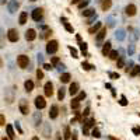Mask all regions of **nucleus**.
<instances>
[{
  "mask_svg": "<svg viewBox=\"0 0 140 140\" xmlns=\"http://www.w3.org/2000/svg\"><path fill=\"white\" fill-rule=\"evenodd\" d=\"M17 64H18V67H21V69H27L28 64H30V58H28L27 55L17 56Z\"/></svg>",
  "mask_w": 140,
  "mask_h": 140,
  "instance_id": "nucleus-1",
  "label": "nucleus"
},
{
  "mask_svg": "<svg viewBox=\"0 0 140 140\" xmlns=\"http://www.w3.org/2000/svg\"><path fill=\"white\" fill-rule=\"evenodd\" d=\"M105 35H107V28H101L97 32V37H95V42H97V46H102V42L105 39Z\"/></svg>",
  "mask_w": 140,
  "mask_h": 140,
  "instance_id": "nucleus-2",
  "label": "nucleus"
},
{
  "mask_svg": "<svg viewBox=\"0 0 140 140\" xmlns=\"http://www.w3.org/2000/svg\"><path fill=\"white\" fill-rule=\"evenodd\" d=\"M58 51V41H49L46 45V53L48 55H53Z\"/></svg>",
  "mask_w": 140,
  "mask_h": 140,
  "instance_id": "nucleus-3",
  "label": "nucleus"
},
{
  "mask_svg": "<svg viewBox=\"0 0 140 140\" xmlns=\"http://www.w3.org/2000/svg\"><path fill=\"white\" fill-rule=\"evenodd\" d=\"M18 108H20V112L22 113V115H28V112H30V105H28L27 100H20L18 102Z\"/></svg>",
  "mask_w": 140,
  "mask_h": 140,
  "instance_id": "nucleus-4",
  "label": "nucleus"
},
{
  "mask_svg": "<svg viewBox=\"0 0 140 140\" xmlns=\"http://www.w3.org/2000/svg\"><path fill=\"white\" fill-rule=\"evenodd\" d=\"M7 39H9L10 42H17V41H18V32H17L15 28H10V30L7 31Z\"/></svg>",
  "mask_w": 140,
  "mask_h": 140,
  "instance_id": "nucleus-5",
  "label": "nucleus"
},
{
  "mask_svg": "<svg viewBox=\"0 0 140 140\" xmlns=\"http://www.w3.org/2000/svg\"><path fill=\"white\" fill-rule=\"evenodd\" d=\"M45 107H46L45 98H43L42 95H38V97H35V108L39 111V109H43Z\"/></svg>",
  "mask_w": 140,
  "mask_h": 140,
  "instance_id": "nucleus-6",
  "label": "nucleus"
},
{
  "mask_svg": "<svg viewBox=\"0 0 140 140\" xmlns=\"http://www.w3.org/2000/svg\"><path fill=\"white\" fill-rule=\"evenodd\" d=\"M7 9H9V13H15L17 9H18V2L17 0H10L9 3H7Z\"/></svg>",
  "mask_w": 140,
  "mask_h": 140,
  "instance_id": "nucleus-7",
  "label": "nucleus"
},
{
  "mask_svg": "<svg viewBox=\"0 0 140 140\" xmlns=\"http://www.w3.org/2000/svg\"><path fill=\"white\" fill-rule=\"evenodd\" d=\"M37 38V31L34 30V28H30V30H27V32H25V39L27 41H34Z\"/></svg>",
  "mask_w": 140,
  "mask_h": 140,
  "instance_id": "nucleus-8",
  "label": "nucleus"
},
{
  "mask_svg": "<svg viewBox=\"0 0 140 140\" xmlns=\"http://www.w3.org/2000/svg\"><path fill=\"white\" fill-rule=\"evenodd\" d=\"M42 15H43L42 9H34V11H32V20L34 21H39V20L42 18Z\"/></svg>",
  "mask_w": 140,
  "mask_h": 140,
  "instance_id": "nucleus-9",
  "label": "nucleus"
},
{
  "mask_svg": "<svg viewBox=\"0 0 140 140\" xmlns=\"http://www.w3.org/2000/svg\"><path fill=\"white\" fill-rule=\"evenodd\" d=\"M43 90H45V95H46V97H52V95H53V84H52L51 81L46 83L45 87H43Z\"/></svg>",
  "mask_w": 140,
  "mask_h": 140,
  "instance_id": "nucleus-10",
  "label": "nucleus"
},
{
  "mask_svg": "<svg viewBox=\"0 0 140 140\" xmlns=\"http://www.w3.org/2000/svg\"><path fill=\"white\" fill-rule=\"evenodd\" d=\"M58 115H59L58 105H52L51 109H49V118H51V119H56V118H58Z\"/></svg>",
  "mask_w": 140,
  "mask_h": 140,
  "instance_id": "nucleus-11",
  "label": "nucleus"
},
{
  "mask_svg": "<svg viewBox=\"0 0 140 140\" xmlns=\"http://www.w3.org/2000/svg\"><path fill=\"white\" fill-rule=\"evenodd\" d=\"M125 11H126V14H128L129 17H133V15L136 14L137 9H136V6H134V4H128V6H126V9H125Z\"/></svg>",
  "mask_w": 140,
  "mask_h": 140,
  "instance_id": "nucleus-12",
  "label": "nucleus"
},
{
  "mask_svg": "<svg viewBox=\"0 0 140 140\" xmlns=\"http://www.w3.org/2000/svg\"><path fill=\"white\" fill-rule=\"evenodd\" d=\"M115 38L118 41H123L126 38V32H125V30H122V28H119V30H116L115 31Z\"/></svg>",
  "mask_w": 140,
  "mask_h": 140,
  "instance_id": "nucleus-13",
  "label": "nucleus"
},
{
  "mask_svg": "<svg viewBox=\"0 0 140 140\" xmlns=\"http://www.w3.org/2000/svg\"><path fill=\"white\" fill-rule=\"evenodd\" d=\"M112 43H111V41H107L105 43H102V55L104 56H108V53L111 52V48H112Z\"/></svg>",
  "mask_w": 140,
  "mask_h": 140,
  "instance_id": "nucleus-14",
  "label": "nucleus"
},
{
  "mask_svg": "<svg viewBox=\"0 0 140 140\" xmlns=\"http://www.w3.org/2000/svg\"><path fill=\"white\" fill-rule=\"evenodd\" d=\"M77 92H79V83H72L69 87V94L73 97V95H76Z\"/></svg>",
  "mask_w": 140,
  "mask_h": 140,
  "instance_id": "nucleus-15",
  "label": "nucleus"
},
{
  "mask_svg": "<svg viewBox=\"0 0 140 140\" xmlns=\"http://www.w3.org/2000/svg\"><path fill=\"white\" fill-rule=\"evenodd\" d=\"M6 130H7V137L10 140H14L15 139V133H14V129H13L11 125H6Z\"/></svg>",
  "mask_w": 140,
  "mask_h": 140,
  "instance_id": "nucleus-16",
  "label": "nucleus"
},
{
  "mask_svg": "<svg viewBox=\"0 0 140 140\" xmlns=\"http://www.w3.org/2000/svg\"><path fill=\"white\" fill-rule=\"evenodd\" d=\"M101 27H102V22H101V21H97V22H95V24L88 30V32H90V34H97L98 30H100Z\"/></svg>",
  "mask_w": 140,
  "mask_h": 140,
  "instance_id": "nucleus-17",
  "label": "nucleus"
},
{
  "mask_svg": "<svg viewBox=\"0 0 140 140\" xmlns=\"http://www.w3.org/2000/svg\"><path fill=\"white\" fill-rule=\"evenodd\" d=\"M24 88H25V91H27V92L32 91V90H34V81H32V80H25Z\"/></svg>",
  "mask_w": 140,
  "mask_h": 140,
  "instance_id": "nucleus-18",
  "label": "nucleus"
},
{
  "mask_svg": "<svg viewBox=\"0 0 140 140\" xmlns=\"http://www.w3.org/2000/svg\"><path fill=\"white\" fill-rule=\"evenodd\" d=\"M111 6H112V0H102V3H101V9H102L104 11L109 10Z\"/></svg>",
  "mask_w": 140,
  "mask_h": 140,
  "instance_id": "nucleus-19",
  "label": "nucleus"
},
{
  "mask_svg": "<svg viewBox=\"0 0 140 140\" xmlns=\"http://www.w3.org/2000/svg\"><path fill=\"white\" fill-rule=\"evenodd\" d=\"M42 122V115H41V112H35V115H34V125L38 126Z\"/></svg>",
  "mask_w": 140,
  "mask_h": 140,
  "instance_id": "nucleus-20",
  "label": "nucleus"
},
{
  "mask_svg": "<svg viewBox=\"0 0 140 140\" xmlns=\"http://www.w3.org/2000/svg\"><path fill=\"white\" fill-rule=\"evenodd\" d=\"M27 18H28V14L25 11H22L21 14H20V18H18V22H20V25H24L25 22H27Z\"/></svg>",
  "mask_w": 140,
  "mask_h": 140,
  "instance_id": "nucleus-21",
  "label": "nucleus"
},
{
  "mask_svg": "<svg viewBox=\"0 0 140 140\" xmlns=\"http://www.w3.org/2000/svg\"><path fill=\"white\" fill-rule=\"evenodd\" d=\"M70 107H72V109L77 111L80 108V101L77 100V98H73V100H72V104H70Z\"/></svg>",
  "mask_w": 140,
  "mask_h": 140,
  "instance_id": "nucleus-22",
  "label": "nucleus"
},
{
  "mask_svg": "<svg viewBox=\"0 0 140 140\" xmlns=\"http://www.w3.org/2000/svg\"><path fill=\"white\" fill-rule=\"evenodd\" d=\"M64 95H66V88H64V87H60V88H59V91H58V100L59 101H63Z\"/></svg>",
  "mask_w": 140,
  "mask_h": 140,
  "instance_id": "nucleus-23",
  "label": "nucleus"
},
{
  "mask_svg": "<svg viewBox=\"0 0 140 140\" xmlns=\"http://www.w3.org/2000/svg\"><path fill=\"white\" fill-rule=\"evenodd\" d=\"M70 79H72V76H70V73H63L60 76V81L63 83V84H66V83L70 81Z\"/></svg>",
  "mask_w": 140,
  "mask_h": 140,
  "instance_id": "nucleus-24",
  "label": "nucleus"
},
{
  "mask_svg": "<svg viewBox=\"0 0 140 140\" xmlns=\"http://www.w3.org/2000/svg\"><path fill=\"white\" fill-rule=\"evenodd\" d=\"M87 48H88V46H87V42H80V49H81V52H83V55L84 56H88V53H87Z\"/></svg>",
  "mask_w": 140,
  "mask_h": 140,
  "instance_id": "nucleus-25",
  "label": "nucleus"
},
{
  "mask_svg": "<svg viewBox=\"0 0 140 140\" xmlns=\"http://www.w3.org/2000/svg\"><path fill=\"white\" fill-rule=\"evenodd\" d=\"M95 14V10L94 9H85L84 11H83V15L84 17H91V15Z\"/></svg>",
  "mask_w": 140,
  "mask_h": 140,
  "instance_id": "nucleus-26",
  "label": "nucleus"
},
{
  "mask_svg": "<svg viewBox=\"0 0 140 140\" xmlns=\"http://www.w3.org/2000/svg\"><path fill=\"white\" fill-rule=\"evenodd\" d=\"M137 74H140V66H133V69L130 70V76L134 77Z\"/></svg>",
  "mask_w": 140,
  "mask_h": 140,
  "instance_id": "nucleus-27",
  "label": "nucleus"
},
{
  "mask_svg": "<svg viewBox=\"0 0 140 140\" xmlns=\"http://www.w3.org/2000/svg\"><path fill=\"white\" fill-rule=\"evenodd\" d=\"M70 136H72V133H70V128H69V126H66V128H64V133H63V139L69 140Z\"/></svg>",
  "mask_w": 140,
  "mask_h": 140,
  "instance_id": "nucleus-28",
  "label": "nucleus"
},
{
  "mask_svg": "<svg viewBox=\"0 0 140 140\" xmlns=\"http://www.w3.org/2000/svg\"><path fill=\"white\" fill-rule=\"evenodd\" d=\"M43 134H45L46 137L51 136V125H49V123H45V128H43Z\"/></svg>",
  "mask_w": 140,
  "mask_h": 140,
  "instance_id": "nucleus-29",
  "label": "nucleus"
},
{
  "mask_svg": "<svg viewBox=\"0 0 140 140\" xmlns=\"http://www.w3.org/2000/svg\"><path fill=\"white\" fill-rule=\"evenodd\" d=\"M69 51H70V53H72V56H73L74 59L79 58V52H77L76 48H73V46H69Z\"/></svg>",
  "mask_w": 140,
  "mask_h": 140,
  "instance_id": "nucleus-30",
  "label": "nucleus"
},
{
  "mask_svg": "<svg viewBox=\"0 0 140 140\" xmlns=\"http://www.w3.org/2000/svg\"><path fill=\"white\" fill-rule=\"evenodd\" d=\"M84 123H85V125H84V128H87V129H88V128H92V126H94V123H95V119L90 118L88 121H87V122H84Z\"/></svg>",
  "mask_w": 140,
  "mask_h": 140,
  "instance_id": "nucleus-31",
  "label": "nucleus"
},
{
  "mask_svg": "<svg viewBox=\"0 0 140 140\" xmlns=\"http://www.w3.org/2000/svg\"><path fill=\"white\" fill-rule=\"evenodd\" d=\"M88 3H90V0H81V2H80L79 4H77V6H79V9H85V7L88 6Z\"/></svg>",
  "mask_w": 140,
  "mask_h": 140,
  "instance_id": "nucleus-32",
  "label": "nucleus"
},
{
  "mask_svg": "<svg viewBox=\"0 0 140 140\" xmlns=\"http://www.w3.org/2000/svg\"><path fill=\"white\" fill-rule=\"evenodd\" d=\"M108 56H109V59H112V60H116V59H118V51H111L109 53H108Z\"/></svg>",
  "mask_w": 140,
  "mask_h": 140,
  "instance_id": "nucleus-33",
  "label": "nucleus"
},
{
  "mask_svg": "<svg viewBox=\"0 0 140 140\" xmlns=\"http://www.w3.org/2000/svg\"><path fill=\"white\" fill-rule=\"evenodd\" d=\"M125 66V58H118V62H116V67H123Z\"/></svg>",
  "mask_w": 140,
  "mask_h": 140,
  "instance_id": "nucleus-34",
  "label": "nucleus"
},
{
  "mask_svg": "<svg viewBox=\"0 0 140 140\" xmlns=\"http://www.w3.org/2000/svg\"><path fill=\"white\" fill-rule=\"evenodd\" d=\"M91 136H92V137H97V139H98V137H101L100 129H97V128H94V129H92V130H91Z\"/></svg>",
  "mask_w": 140,
  "mask_h": 140,
  "instance_id": "nucleus-35",
  "label": "nucleus"
},
{
  "mask_svg": "<svg viewBox=\"0 0 140 140\" xmlns=\"http://www.w3.org/2000/svg\"><path fill=\"white\" fill-rule=\"evenodd\" d=\"M134 51H136V46H134L133 43H130V45H129V48H128V55L132 56L134 53Z\"/></svg>",
  "mask_w": 140,
  "mask_h": 140,
  "instance_id": "nucleus-36",
  "label": "nucleus"
},
{
  "mask_svg": "<svg viewBox=\"0 0 140 140\" xmlns=\"http://www.w3.org/2000/svg\"><path fill=\"white\" fill-rule=\"evenodd\" d=\"M81 67L84 70H91V69H94V66L92 64H90V63H87V62H83L81 63Z\"/></svg>",
  "mask_w": 140,
  "mask_h": 140,
  "instance_id": "nucleus-37",
  "label": "nucleus"
},
{
  "mask_svg": "<svg viewBox=\"0 0 140 140\" xmlns=\"http://www.w3.org/2000/svg\"><path fill=\"white\" fill-rule=\"evenodd\" d=\"M119 104H121L122 107H126L128 105V100H126L125 95H121V100H119Z\"/></svg>",
  "mask_w": 140,
  "mask_h": 140,
  "instance_id": "nucleus-38",
  "label": "nucleus"
},
{
  "mask_svg": "<svg viewBox=\"0 0 140 140\" xmlns=\"http://www.w3.org/2000/svg\"><path fill=\"white\" fill-rule=\"evenodd\" d=\"M133 66H134V63H133V62H132V60H129L128 63H126V67H125V70H126V72H129V70H132V69H133Z\"/></svg>",
  "mask_w": 140,
  "mask_h": 140,
  "instance_id": "nucleus-39",
  "label": "nucleus"
},
{
  "mask_svg": "<svg viewBox=\"0 0 140 140\" xmlns=\"http://www.w3.org/2000/svg\"><path fill=\"white\" fill-rule=\"evenodd\" d=\"M60 63V60H59V58H56V56H53V58H52V66L55 67V66H58V64Z\"/></svg>",
  "mask_w": 140,
  "mask_h": 140,
  "instance_id": "nucleus-40",
  "label": "nucleus"
},
{
  "mask_svg": "<svg viewBox=\"0 0 140 140\" xmlns=\"http://www.w3.org/2000/svg\"><path fill=\"white\" fill-rule=\"evenodd\" d=\"M107 22H108V27H113V25H115V18H113V17H108Z\"/></svg>",
  "mask_w": 140,
  "mask_h": 140,
  "instance_id": "nucleus-41",
  "label": "nucleus"
},
{
  "mask_svg": "<svg viewBox=\"0 0 140 140\" xmlns=\"http://www.w3.org/2000/svg\"><path fill=\"white\" fill-rule=\"evenodd\" d=\"M37 79H38V80H42V79H43V72H42L41 69L37 70Z\"/></svg>",
  "mask_w": 140,
  "mask_h": 140,
  "instance_id": "nucleus-42",
  "label": "nucleus"
},
{
  "mask_svg": "<svg viewBox=\"0 0 140 140\" xmlns=\"http://www.w3.org/2000/svg\"><path fill=\"white\" fill-rule=\"evenodd\" d=\"M63 25H64V28H66V30L69 31V32L73 34V27H72V25H70L69 22H63Z\"/></svg>",
  "mask_w": 140,
  "mask_h": 140,
  "instance_id": "nucleus-43",
  "label": "nucleus"
},
{
  "mask_svg": "<svg viewBox=\"0 0 140 140\" xmlns=\"http://www.w3.org/2000/svg\"><path fill=\"white\" fill-rule=\"evenodd\" d=\"M108 74H109V77H111V79H113V80H118V79H119V74H118V73H113V72H109Z\"/></svg>",
  "mask_w": 140,
  "mask_h": 140,
  "instance_id": "nucleus-44",
  "label": "nucleus"
},
{
  "mask_svg": "<svg viewBox=\"0 0 140 140\" xmlns=\"http://www.w3.org/2000/svg\"><path fill=\"white\" fill-rule=\"evenodd\" d=\"M85 95H87V94H85V92L84 91H81V92H80V94L79 95H77V100H79V101H83V100H84V98H85Z\"/></svg>",
  "mask_w": 140,
  "mask_h": 140,
  "instance_id": "nucleus-45",
  "label": "nucleus"
},
{
  "mask_svg": "<svg viewBox=\"0 0 140 140\" xmlns=\"http://www.w3.org/2000/svg\"><path fill=\"white\" fill-rule=\"evenodd\" d=\"M14 126H15V129L18 130V133H20V134H22V129H21V126H20V122H15Z\"/></svg>",
  "mask_w": 140,
  "mask_h": 140,
  "instance_id": "nucleus-46",
  "label": "nucleus"
},
{
  "mask_svg": "<svg viewBox=\"0 0 140 140\" xmlns=\"http://www.w3.org/2000/svg\"><path fill=\"white\" fill-rule=\"evenodd\" d=\"M56 67H58V70H59V72H60V73H62V72H64V69H66V66H64L63 63H59Z\"/></svg>",
  "mask_w": 140,
  "mask_h": 140,
  "instance_id": "nucleus-47",
  "label": "nucleus"
},
{
  "mask_svg": "<svg viewBox=\"0 0 140 140\" xmlns=\"http://www.w3.org/2000/svg\"><path fill=\"white\" fill-rule=\"evenodd\" d=\"M4 125H6V118H4V115H0V126Z\"/></svg>",
  "mask_w": 140,
  "mask_h": 140,
  "instance_id": "nucleus-48",
  "label": "nucleus"
},
{
  "mask_svg": "<svg viewBox=\"0 0 140 140\" xmlns=\"http://www.w3.org/2000/svg\"><path fill=\"white\" fill-rule=\"evenodd\" d=\"M37 60H38V63H41V64H42V63H43V55L38 53V56H37Z\"/></svg>",
  "mask_w": 140,
  "mask_h": 140,
  "instance_id": "nucleus-49",
  "label": "nucleus"
},
{
  "mask_svg": "<svg viewBox=\"0 0 140 140\" xmlns=\"http://www.w3.org/2000/svg\"><path fill=\"white\" fill-rule=\"evenodd\" d=\"M95 20H97V14L91 15V17L88 18V22H87V24H92V21H95Z\"/></svg>",
  "mask_w": 140,
  "mask_h": 140,
  "instance_id": "nucleus-50",
  "label": "nucleus"
},
{
  "mask_svg": "<svg viewBox=\"0 0 140 140\" xmlns=\"http://www.w3.org/2000/svg\"><path fill=\"white\" fill-rule=\"evenodd\" d=\"M43 69H45V70H52V69H53V66L49 64V63H43Z\"/></svg>",
  "mask_w": 140,
  "mask_h": 140,
  "instance_id": "nucleus-51",
  "label": "nucleus"
},
{
  "mask_svg": "<svg viewBox=\"0 0 140 140\" xmlns=\"http://www.w3.org/2000/svg\"><path fill=\"white\" fill-rule=\"evenodd\" d=\"M132 132H133V133L136 134V136H139V134H140V128H137V126H136V128L132 129Z\"/></svg>",
  "mask_w": 140,
  "mask_h": 140,
  "instance_id": "nucleus-52",
  "label": "nucleus"
},
{
  "mask_svg": "<svg viewBox=\"0 0 140 140\" xmlns=\"http://www.w3.org/2000/svg\"><path fill=\"white\" fill-rule=\"evenodd\" d=\"M88 113H90V108L87 107V108L84 109V112H83V118H85V116H88Z\"/></svg>",
  "mask_w": 140,
  "mask_h": 140,
  "instance_id": "nucleus-53",
  "label": "nucleus"
},
{
  "mask_svg": "<svg viewBox=\"0 0 140 140\" xmlns=\"http://www.w3.org/2000/svg\"><path fill=\"white\" fill-rule=\"evenodd\" d=\"M70 139H72V140H79V137H77V132H73L72 136H70Z\"/></svg>",
  "mask_w": 140,
  "mask_h": 140,
  "instance_id": "nucleus-54",
  "label": "nucleus"
},
{
  "mask_svg": "<svg viewBox=\"0 0 140 140\" xmlns=\"http://www.w3.org/2000/svg\"><path fill=\"white\" fill-rule=\"evenodd\" d=\"M4 37V31H3V28H0V43H2V38Z\"/></svg>",
  "mask_w": 140,
  "mask_h": 140,
  "instance_id": "nucleus-55",
  "label": "nucleus"
},
{
  "mask_svg": "<svg viewBox=\"0 0 140 140\" xmlns=\"http://www.w3.org/2000/svg\"><path fill=\"white\" fill-rule=\"evenodd\" d=\"M83 133H84V136H88V129L84 128V126H83Z\"/></svg>",
  "mask_w": 140,
  "mask_h": 140,
  "instance_id": "nucleus-56",
  "label": "nucleus"
},
{
  "mask_svg": "<svg viewBox=\"0 0 140 140\" xmlns=\"http://www.w3.org/2000/svg\"><path fill=\"white\" fill-rule=\"evenodd\" d=\"M81 0H72V4H79Z\"/></svg>",
  "mask_w": 140,
  "mask_h": 140,
  "instance_id": "nucleus-57",
  "label": "nucleus"
},
{
  "mask_svg": "<svg viewBox=\"0 0 140 140\" xmlns=\"http://www.w3.org/2000/svg\"><path fill=\"white\" fill-rule=\"evenodd\" d=\"M7 3V0H0V4H6Z\"/></svg>",
  "mask_w": 140,
  "mask_h": 140,
  "instance_id": "nucleus-58",
  "label": "nucleus"
},
{
  "mask_svg": "<svg viewBox=\"0 0 140 140\" xmlns=\"http://www.w3.org/2000/svg\"><path fill=\"white\" fill-rule=\"evenodd\" d=\"M3 67V60H2V58H0V69Z\"/></svg>",
  "mask_w": 140,
  "mask_h": 140,
  "instance_id": "nucleus-59",
  "label": "nucleus"
},
{
  "mask_svg": "<svg viewBox=\"0 0 140 140\" xmlns=\"http://www.w3.org/2000/svg\"><path fill=\"white\" fill-rule=\"evenodd\" d=\"M31 140H39V137H38V136H34L32 139H31Z\"/></svg>",
  "mask_w": 140,
  "mask_h": 140,
  "instance_id": "nucleus-60",
  "label": "nucleus"
},
{
  "mask_svg": "<svg viewBox=\"0 0 140 140\" xmlns=\"http://www.w3.org/2000/svg\"><path fill=\"white\" fill-rule=\"evenodd\" d=\"M56 140H62V136H60V134H58V136H56Z\"/></svg>",
  "mask_w": 140,
  "mask_h": 140,
  "instance_id": "nucleus-61",
  "label": "nucleus"
},
{
  "mask_svg": "<svg viewBox=\"0 0 140 140\" xmlns=\"http://www.w3.org/2000/svg\"><path fill=\"white\" fill-rule=\"evenodd\" d=\"M3 140H10V139H9V137H6V136H4V137H3Z\"/></svg>",
  "mask_w": 140,
  "mask_h": 140,
  "instance_id": "nucleus-62",
  "label": "nucleus"
},
{
  "mask_svg": "<svg viewBox=\"0 0 140 140\" xmlns=\"http://www.w3.org/2000/svg\"><path fill=\"white\" fill-rule=\"evenodd\" d=\"M31 2H37V0H31Z\"/></svg>",
  "mask_w": 140,
  "mask_h": 140,
  "instance_id": "nucleus-63",
  "label": "nucleus"
},
{
  "mask_svg": "<svg viewBox=\"0 0 140 140\" xmlns=\"http://www.w3.org/2000/svg\"><path fill=\"white\" fill-rule=\"evenodd\" d=\"M139 59H140V56H139Z\"/></svg>",
  "mask_w": 140,
  "mask_h": 140,
  "instance_id": "nucleus-64",
  "label": "nucleus"
}]
</instances>
